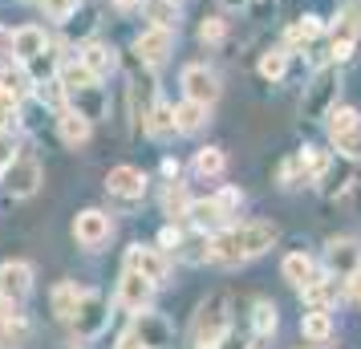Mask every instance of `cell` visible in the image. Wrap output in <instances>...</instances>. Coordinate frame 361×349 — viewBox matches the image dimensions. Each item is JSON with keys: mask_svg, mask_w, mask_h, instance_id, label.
<instances>
[{"mask_svg": "<svg viewBox=\"0 0 361 349\" xmlns=\"http://www.w3.org/2000/svg\"><path fill=\"white\" fill-rule=\"evenodd\" d=\"M276 244V224H240V228H224V232L212 235V260L215 264H244L252 256H264V252Z\"/></svg>", "mask_w": 361, "mask_h": 349, "instance_id": "6da1fadb", "label": "cell"}, {"mask_svg": "<svg viewBox=\"0 0 361 349\" xmlns=\"http://www.w3.org/2000/svg\"><path fill=\"white\" fill-rule=\"evenodd\" d=\"M231 329V313H228V297L215 293L199 305L195 321H191V345L195 349H215L224 341V333Z\"/></svg>", "mask_w": 361, "mask_h": 349, "instance_id": "7a4b0ae2", "label": "cell"}, {"mask_svg": "<svg viewBox=\"0 0 361 349\" xmlns=\"http://www.w3.org/2000/svg\"><path fill=\"white\" fill-rule=\"evenodd\" d=\"M325 118H329V138H333V147L341 150L349 163H357L361 159V114L353 106H333Z\"/></svg>", "mask_w": 361, "mask_h": 349, "instance_id": "3957f363", "label": "cell"}, {"mask_svg": "<svg viewBox=\"0 0 361 349\" xmlns=\"http://www.w3.org/2000/svg\"><path fill=\"white\" fill-rule=\"evenodd\" d=\"M41 179H45V171H41V163H37L33 154H17L13 163L0 171V187H4L13 200H29V195H37Z\"/></svg>", "mask_w": 361, "mask_h": 349, "instance_id": "277c9868", "label": "cell"}, {"mask_svg": "<svg viewBox=\"0 0 361 349\" xmlns=\"http://www.w3.org/2000/svg\"><path fill=\"white\" fill-rule=\"evenodd\" d=\"M337 90H341V78H337L333 66H325L317 78H312V85H305V98H300L305 118H325L329 110L337 106Z\"/></svg>", "mask_w": 361, "mask_h": 349, "instance_id": "5b68a950", "label": "cell"}, {"mask_svg": "<svg viewBox=\"0 0 361 349\" xmlns=\"http://www.w3.org/2000/svg\"><path fill=\"white\" fill-rule=\"evenodd\" d=\"M361 41V0H349L341 13H337V25H333V61H349L353 49Z\"/></svg>", "mask_w": 361, "mask_h": 349, "instance_id": "8992f818", "label": "cell"}, {"mask_svg": "<svg viewBox=\"0 0 361 349\" xmlns=\"http://www.w3.org/2000/svg\"><path fill=\"white\" fill-rule=\"evenodd\" d=\"M69 321H73L78 337H98L110 325V300L102 293H82V300H78V309H73Z\"/></svg>", "mask_w": 361, "mask_h": 349, "instance_id": "52a82bcc", "label": "cell"}, {"mask_svg": "<svg viewBox=\"0 0 361 349\" xmlns=\"http://www.w3.org/2000/svg\"><path fill=\"white\" fill-rule=\"evenodd\" d=\"M171 49H175V33L166 25H150V29H142V33L134 37V53L147 66H163L166 57H171Z\"/></svg>", "mask_w": 361, "mask_h": 349, "instance_id": "ba28073f", "label": "cell"}, {"mask_svg": "<svg viewBox=\"0 0 361 349\" xmlns=\"http://www.w3.org/2000/svg\"><path fill=\"white\" fill-rule=\"evenodd\" d=\"M183 98H191V102L212 110L215 98H219V78L207 66H187L183 69Z\"/></svg>", "mask_w": 361, "mask_h": 349, "instance_id": "9c48e42d", "label": "cell"}, {"mask_svg": "<svg viewBox=\"0 0 361 349\" xmlns=\"http://www.w3.org/2000/svg\"><path fill=\"white\" fill-rule=\"evenodd\" d=\"M325 264L333 276H353L361 268V244L353 235H337V240H329L325 244Z\"/></svg>", "mask_w": 361, "mask_h": 349, "instance_id": "30bf717a", "label": "cell"}, {"mask_svg": "<svg viewBox=\"0 0 361 349\" xmlns=\"http://www.w3.org/2000/svg\"><path fill=\"white\" fill-rule=\"evenodd\" d=\"M29 293H33V268L25 264V260H4L0 264V297L20 305Z\"/></svg>", "mask_w": 361, "mask_h": 349, "instance_id": "8fae6325", "label": "cell"}, {"mask_svg": "<svg viewBox=\"0 0 361 349\" xmlns=\"http://www.w3.org/2000/svg\"><path fill=\"white\" fill-rule=\"evenodd\" d=\"M150 297H154V281L147 276H138V272H122V281H118V305L122 309H130V313H142L150 309Z\"/></svg>", "mask_w": 361, "mask_h": 349, "instance_id": "7c38bea8", "label": "cell"}, {"mask_svg": "<svg viewBox=\"0 0 361 349\" xmlns=\"http://www.w3.org/2000/svg\"><path fill=\"white\" fill-rule=\"evenodd\" d=\"M114 232V224L106 212H82V216L73 219V240L82 244V248H102L106 240Z\"/></svg>", "mask_w": 361, "mask_h": 349, "instance_id": "4fadbf2b", "label": "cell"}, {"mask_svg": "<svg viewBox=\"0 0 361 349\" xmlns=\"http://www.w3.org/2000/svg\"><path fill=\"white\" fill-rule=\"evenodd\" d=\"M130 337L142 341L147 349H163V345H171V325H166V317L142 309V313H134V333Z\"/></svg>", "mask_w": 361, "mask_h": 349, "instance_id": "5bb4252c", "label": "cell"}, {"mask_svg": "<svg viewBox=\"0 0 361 349\" xmlns=\"http://www.w3.org/2000/svg\"><path fill=\"white\" fill-rule=\"evenodd\" d=\"M106 191L118 195V200H142V191H147V175L138 171V166H114L110 175H106Z\"/></svg>", "mask_w": 361, "mask_h": 349, "instance_id": "9a60e30c", "label": "cell"}, {"mask_svg": "<svg viewBox=\"0 0 361 349\" xmlns=\"http://www.w3.org/2000/svg\"><path fill=\"white\" fill-rule=\"evenodd\" d=\"M126 268L159 284V281L166 276V256H163L159 248H142V244H134V248L126 252Z\"/></svg>", "mask_w": 361, "mask_h": 349, "instance_id": "2e32d148", "label": "cell"}, {"mask_svg": "<svg viewBox=\"0 0 361 349\" xmlns=\"http://www.w3.org/2000/svg\"><path fill=\"white\" fill-rule=\"evenodd\" d=\"M175 256L187 260V264H203V260H212V235L195 228V232H179V244H175Z\"/></svg>", "mask_w": 361, "mask_h": 349, "instance_id": "e0dca14e", "label": "cell"}, {"mask_svg": "<svg viewBox=\"0 0 361 349\" xmlns=\"http://www.w3.org/2000/svg\"><path fill=\"white\" fill-rule=\"evenodd\" d=\"M49 49V37H45V29H37V25H25V29H17L13 33V57L17 61H33L37 53Z\"/></svg>", "mask_w": 361, "mask_h": 349, "instance_id": "ac0fdd59", "label": "cell"}, {"mask_svg": "<svg viewBox=\"0 0 361 349\" xmlns=\"http://www.w3.org/2000/svg\"><path fill=\"white\" fill-rule=\"evenodd\" d=\"M66 98H69V110H78V114L90 118V122H98V118L106 114V90H102V85H85L78 94H66Z\"/></svg>", "mask_w": 361, "mask_h": 349, "instance_id": "d6986e66", "label": "cell"}, {"mask_svg": "<svg viewBox=\"0 0 361 349\" xmlns=\"http://www.w3.org/2000/svg\"><path fill=\"white\" fill-rule=\"evenodd\" d=\"M90 126H94V122L82 118L78 110H61V114H57V134H61L66 147H85V142H90Z\"/></svg>", "mask_w": 361, "mask_h": 349, "instance_id": "ffe728a7", "label": "cell"}, {"mask_svg": "<svg viewBox=\"0 0 361 349\" xmlns=\"http://www.w3.org/2000/svg\"><path fill=\"white\" fill-rule=\"evenodd\" d=\"M300 293H305V305H309V309H321V313H329V309L341 300L337 281H321V276H312L309 284H300Z\"/></svg>", "mask_w": 361, "mask_h": 349, "instance_id": "44dd1931", "label": "cell"}, {"mask_svg": "<svg viewBox=\"0 0 361 349\" xmlns=\"http://www.w3.org/2000/svg\"><path fill=\"white\" fill-rule=\"evenodd\" d=\"M78 57H82L85 61V69H90V73H94V78H110V73H114V49H110V45H102V41H90V45H82V53H78Z\"/></svg>", "mask_w": 361, "mask_h": 349, "instance_id": "7402d4cb", "label": "cell"}, {"mask_svg": "<svg viewBox=\"0 0 361 349\" xmlns=\"http://www.w3.org/2000/svg\"><path fill=\"white\" fill-rule=\"evenodd\" d=\"M33 73L25 69V61H4L0 66V90H8V94H17V98H29V90H33Z\"/></svg>", "mask_w": 361, "mask_h": 349, "instance_id": "603a6c76", "label": "cell"}, {"mask_svg": "<svg viewBox=\"0 0 361 349\" xmlns=\"http://www.w3.org/2000/svg\"><path fill=\"white\" fill-rule=\"evenodd\" d=\"M57 82H61L66 94H78L85 85H98V78H94V73L85 69V61L78 57V61H61V66H57Z\"/></svg>", "mask_w": 361, "mask_h": 349, "instance_id": "cb8c5ba5", "label": "cell"}, {"mask_svg": "<svg viewBox=\"0 0 361 349\" xmlns=\"http://www.w3.org/2000/svg\"><path fill=\"white\" fill-rule=\"evenodd\" d=\"M280 276L300 288V284H309L317 276V264H312V256H305V252H288L284 264H280Z\"/></svg>", "mask_w": 361, "mask_h": 349, "instance_id": "d4e9b609", "label": "cell"}, {"mask_svg": "<svg viewBox=\"0 0 361 349\" xmlns=\"http://www.w3.org/2000/svg\"><path fill=\"white\" fill-rule=\"evenodd\" d=\"M175 130H179V126H175V106L154 102V106L147 110V134L150 138H171Z\"/></svg>", "mask_w": 361, "mask_h": 349, "instance_id": "484cf974", "label": "cell"}, {"mask_svg": "<svg viewBox=\"0 0 361 349\" xmlns=\"http://www.w3.org/2000/svg\"><path fill=\"white\" fill-rule=\"evenodd\" d=\"M300 333H305V341L321 345V341H329V337H333V317L321 313V309H309V313L300 317Z\"/></svg>", "mask_w": 361, "mask_h": 349, "instance_id": "4316f807", "label": "cell"}, {"mask_svg": "<svg viewBox=\"0 0 361 349\" xmlns=\"http://www.w3.org/2000/svg\"><path fill=\"white\" fill-rule=\"evenodd\" d=\"M203 122H207V106H199L191 98H183L175 106V126H179V134H195Z\"/></svg>", "mask_w": 361, "mask_h": 349, "instance_id": "83f0119b", "label": "cell"}, {"mask_svg": "<svg viewBox=\"0 0 361 349\" xmlns=\"http://www.w3.org/2000/svg\"><path fill=\"white\" fill-rule=\"evenodd\" d=\"M187 216L195 219V228H203V232H207V228H224V224H228V216L219 212V203H215V200H195Z\"/></svg>", "mask_w": 361, "mask_h": 349, "instance_id": "f1b7e54d", "label": "cell"}, {"mask_svg": "<svg viewBox=\"0 0 361 349\" xmlns=\"http://www.w3.org/2000/svg\"><path fill=\"white\" fill-rule=\"evenodd\" d=\"M78 300H82V288L66 281V284H57V288H53L49 305H53V313L61 317V321H69V317H73V309H78Z\"/></svg>", "mask_w": 361, "mask_h": 349, "instance_id": "f546056e", "label": "cell"}, {"mask_svg": "<svg viewBox=\"0 0 361 349\" xmlns=\"http://www.w3.org/2000/svg\"><path fill=\"white\" fill-rule=\"evenodd\" d=\"M276 305L272 300H256V309H252V329H256V337H272L276 333Z\"/></svg>", "mask_w": 361, "mask_h": 349, "instance_id": "4dcf8cb0", "label": "cell"}, {"mask_svg": "<svg viewBox=\"0 0 361 349\" xmlns=\"http://www.w3.org/2000/svg\"><path fill=\"white\" fill-rule=\"evenodd\" d=\"M224 166H228V159H224V150H219V147H203V150L195 154V171L203 175V179L224 175Z\"/></svg>", "mask_w": 361, "mask_h": 349, "instance_id": "1f68e13d", "label": "cell"}, {"mask_svg": "<svg viewBox=\"0 0 361 349\" xmlns=\"http://www.w3.org/2000/svg\"><path fill=\"white\" fill-rule=\"evenodd\" d=\"M163 212L171 219H179V216H187L191 212V200H187V187L183 183H166V191H163Z\"/></svg>", "mask_w": 361, "mask_h": 349, "instance_id": "d6a6232c", "label": "cell"}, {"mask_svg": "<svg viewBox=\"0 0 361 349\" xmlns=\"http://www.w3.org/2000/svg\"><path fill=\"white\" fill-rule=\"evenodd\" d=\"M284 69H288V53L284 49H272V53H264L260 57V78L264 82H280Z\"/></svg>", "mask_w": 361, "mask_h": 349, "instance_id": "836d02e7", "label": "cell"}, {"mask_svg": "<svg viewBox=\"0 0 361 349\" xmlns=\"http://www.w3.org/2000/svg\"><path fill=\"white\" fill-rule=\"evenodd\" d=\"M317 37H321V20L317 17H300L293 29H288V45H312Z\"/></svg>", "mask_w": 361, "mask_h": 349, "instance_id": "e575fe53", "label": "cell"}, {"mask_svg": "<svg viewBox=\"0 0 361 349\" xmlns=\"http://www.w3.org/2000/svg\"><path fill=\"white\" fill-rule=\"evenodd\" d=\"M37 4H41V13L49 20H69L78 13V0H37Z\"/></svg>", "mask_w": 361, "mask_h": 349, "instance_id": "d590c367", "label": "cell"}, {"mask_svg": "<svg viewBox=\"0 0 361 349\" xmlns=\"http://www.w3.org/2000/svg\"><path fill=\"white\" fill-rule=\"evenodd\" d=\"M224 33H228V25H224L219 17H203L199 20V41H203V45H219Z\"/></svg>", "mask_w": 361, "mask_h": 349, "instance_id": "8d00e7d4", "label": "cell"}, {"mask_svg": "<svg viewBox=\"0 0 361 349\" xmlns=\"http://www.w3.org/2000/svg\"><path fill=\"white\" fill-rule=\"evenodd\" d=\"M280 183H284V187H300V183H309V179H305V163H300V154L284 159V166H280Z\"/></svg>", "mask_w": 361, "mask_h": 349, "instance_id": "74e56055", "label": "cell"}, {"mask_svg": "<svg viewBox=\"0 0 361 349\" xmlns=\"http://www.w3.org/2000/svg\"><path fill=\"white\" fill-rule=\"evenodd\" d=\"M240 200H244V195H240L235 187H224V191L215 195V203H219V212H224L228 219H231V212H240Z\"/></svg>", "mask_w": 361, "mask_h": 349, "instance_id": "f35d334b", "label": "cell"}, {"mask_svg": "<svg viewBox=\"0 0 361 349\" xmlns=\"http://www.w3.org/2000/svg\"><path fill=\"white\" fill-rule=\"evenodd\" d=\"M17 159V142H13V130H0V166H8Z\"/></svg>", "mask_w": 361, "mask_h": 349, "instance_id": "ab89813d", "label": "cell"}, {"mask_svg": "<svg viewBox=\"0 0 361 349\" xmlns=\"http://www.w3.org/2000/svg\"><path fill=\"white\" fill-rule=\"evenodd\" d=\"M13 321H17V313H13V300L0 297V337L8 333V325H13Z\"/></svg>", "mask_w": 361, "mask_h": 349, "instance_id": "60d3db41", "label": "cell"}, {"mask_svg": "<svg viewBox=\"0 0 361 349\" xmlns=\"http://www.w3.org/2000/svg\"><path fill=\"white\" fill-rule=\"evenodd\" d=\"M345 293H349V300H357L361 305V268L353 272V276H345Z\"/></svg>", "mask_w": 361, "mask_h": 349, "instance_id": "b9f144b4", "label": "cell"}, {"mask_svg": "<svg viewBox=\"0 0 361 349\" xmlns=\"http://www.w3.org/2000/svg\"><path fill=\"white\" fill-rule=\"evenodd\" d=\"M159 244H163L159 252H175V244H179V232H175V228H163V235H159Z\"/></svg>", "mask_w": 361, "mask_h": 349, "instance_id": "7bdbcfd3", "label": "cell"}, {"mask_svg": "<svg viewBox=\"0 0 361 349\" xmlns=\"http://www.w3.org/2000/svg\"><path fill=\"white\" fill-rule=\"evenodd\" d=\"M215 349H244V341H235V337H231V329H228V333H224V341H219Z\"/></svg>", "mask_w": 361, "mask_h": 349, "instance_id": "ee69618b", "label": "cell"}, {"mask_svg": "<svg viewBox=\"0 0 361 349\" xmlns=\"http://www.w3.org/2000/svg\"><path fill=\"white\" fill-rule=\"evenodd\" d=\"M114 8H122V13H130V8H142V0H110Z\"/></svg>", "mask_w": 361, "mask_h": 349, "instance_id": "f6af8a7d", "label": "cell"}, {"mask_svg": "<svg viewBox=\"0 0 361 349\" xmlns=\"http://www.w3.org/2000/svg\"><path fill=\"white\" fill-rule=\"evenodd\" d=\"M118 349H147V345H142V341H134L130 333H126V337H122V341H118Z\"/></svg>", "mask_w": 361, "mask_h": 349, "instance_id": "bcb514c9", "label": "cell"}, {"mask_svg": "<svg viewBox=\"0 0 361 349\" xmlns=\"http://www.w3.org/2000/svg\"><path fill=\"white\" fill-rule=\"evenodd\" d=\"M224 8H247V0H219Z\"/></svg>", "mask_w": 361, "mask_h": 349, "instance_id": "7dc6e473", "label": "cell"}, {"mask_svg": "<svg viewBox=\"0 0 361 349\" xmlns=\"http://www.w3.org/2000/svg\"><path fill=\"white\" fill-rule=\"evenodd\" d=\"M247 349H260V345H247Z\"/></svg>", "mask_w": 361, "mask_h": 349, "instance_id": "c3c4849f", "label": "cell"}, {"mask_svg": "<svg viewBox=\"0 0 361 349\" xmlns=\"http://www.w3.org/2000/svg\"><path fill=\"white\" fill-rule=\"evenodd\" d=\"M171 4H175V0H171Z\"/></svg>", "mask_w": 361, "mask_h": 349, "instance_id": "681fc988", "label": "cell"}]
</instances>
